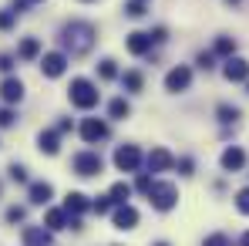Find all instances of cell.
<instances>
[{
	"instance_id": "14",
	"label": "cell",
	"mask_w": 249,
	"mask_h": 246,
	"mask_svg": "<svg viewBox=\"0 0 249 246\" xmlns=\"http://www.w3.org/2000/svg\"><path fill=\"white\" fill-rule=\"evenodd\" d=\"M0 98H3L7 105H17V101L24 98V81H20V78H3V84H0Z\"/></svg>"
},
{
	"instance_id": "13",
	"label": "cell",
	"mask_w": 249,
	"mask_h": 246,
	"mask_svg": "<svg viewBox=\"0 0 249 246\" xmlns=\"http://www.w3.org/2000/svg\"><path fill=\"white\" fill-rule=\"evenodd\" d=\"M20 243L24 246H51V229H44V226H24Z\"/></svg>"
},
{
	"instance_id": "33",
	"label": "cell",
	"mask_w": 249,
	"mask_h": 246,
	"mask_svg": "<svg viewBox=\"0 0 249 246\" xmlns=\"http://www.w3.org/2000/svg\"><path fill=\"white\" fill-rule=\"evenodd\" d=\"M24 219V206H10L7 209V223H20Z\"/></svg>"
},
{
	"instance_id": "40",
	"label": "cell",
	"mask_w": 249,
	"mask_h": 246,
	"mask_svg": "<svg viewBox=\"0 0 249 246\" xmlns=\"http://www.w3.org/2000/svg\"><path fill=\"white\" fill-rule=\"evenodd\" d=\"M57 132H61V135L71 132V118H61V122H57Z\"/></svg>"
},
{
	"instance_id": "15",
	"label": "cell",
	"mask_w": 249,
	"mask_h": 246,
	"mask_svg": "<svg viewBox=\"0 0 249 246\" xmlns=\"http://www.w3.org/2000/svg\"><path fill=\"white\" fill-rule=\"evenodd\" d=\"M37 149H41L44 155H57L61 152V132L57 128H47L37 135Z\"/></svg>"
},
{
	"instance_id": "8",
	"label": "cell",
	"mask_w": 249,
	"mask_h": 246,
	"mask_svg": "<svg viewBox=\"0 0 249 246\" xmlns=\"http://www.w3.org/2000/svg\"><path fill=\"white\" fill-rule=\"evenodd\" d=\"M222 75H226V81H246L249 78V61L246 57H226V64H222Z\"/></svg>"
},
{
	"instance_id": "11",
	"label": "cell",
	"mask_w": 249,
	"mask_h": 246,
	"mask_svg": "<svg viewBox=\"0 0 249 246\" xmlns=\"http://www.w3.org/2000/svg\"><path fill=\"white\" fill-rule=\"evenodd\" d=\"M111 223H115V229H135V226H138V209L122 203L115 212H111Z\"/></svg>"
},
{
	"instance_id": "23",
	"label": "cell",
	"mask_w": 249,
	"mask_h": 246,
	"mask_svg": "<svg viewBox=\"0 0 249 246\" xmlns=\"http://www.w3.org/2000/svg\"><path fill=\"white\" fill-rule=\"evenodd\" d=\"M98 78H101V81H111V78H118V68H115V61H111V57H105V61L98 64Z\"/></svg>"
},
{
	"instance_id": "20",
	"label": "cell",
	"mask_w": 249,
	"mask_h": 246,
	"mask_svg": "<svg viewBox=\"0 0 249 246\" xmlns=\"http://www.w3.org/2000/svg\"><path fill=\"white\" fill-rule=\"evenodd\" d=\"M108 196H111V203H115V206H122V203L131 199V186H128V182H115Z\"/></svg>"
},
{
	"instance_id": "19",
	"label": "cell",
	"mask_w": 249,
	"mask_h": 246,
	"mask_svg": "<svg viewBox=\"0 0 249 246\" xmlns=\"http://www.w3.org/2000/svg\"><path fill=\"white\" fill-rule=\"evenodd\" d=\"M17 54H20L24 61H34V57L41 54V41H37V38H24L20 47H17Z\"/></svg>"
},
{
	"instance_id": "5",
	"label": "cell",
	"mask_w": 249,
	"mask_h": 246,
	"mask_svg": "<svg viewBox=\"0 0 249 246\" xmlns=\"http://www.w3.org/2000/svg\"><path fill=\"white\" fill-rule=\"evenodd\" d=\"M189 84H192V68H185V64H175L165 75V91H172V95L185 91Z\"/></svg>"
},
{
	"instance_id": "41",
	"label": "cell",
	"mask_w": 249,
	"mask_h": 246,
	"mask_svg": "<svg viewBox=\"0 0 249 246\" xmlns=\"http://www.w3.org/2000/svg\"><path fill=\"white\" fill-rule=\"evenodd\" d=\"M239 243H243V246H249V233H243V240H239Z\"/></svg>"
},
{
	"instance_id": "36",
	"label": "cell",
	"mask_w": 249,
	"mask_h": 246,
	"mask_svg": "<svg viewBox=\"0 0 249 246\" xmlns=\"http://www.w3.org/2000/svg\"><path fill=\"white\" fill-rule=\"evenodd\" d=\"M31 3H44V0H14V14H20V10H27Z\"/></svg>"
},
{
	"instance_id": "30",
	"label": "cell",
	"mask_w": 249,
	"mask_h": 246,
	"mask_svg": "<svg viewBox=\"0 0 249 246\" xmlns=\"http://www.w3.org/2000/svg\"><path fill=\"white\" fill-rule=\"evenodd\" d=\"M7 172H10V179H14V182H27V169H24V165H10V169H7Z\"/></svg>"
},
{
	"instance_id": "9",
	"label": "cell",
	"mask_w": 249,
	"mask_h": 246,
	"mask_svg": "<svg viewBox=\"0 0 249 246\" xmlns=\"http://www.w3.org/2000/svg\"><path fill=\"white\" fill-rule=\"evenodd\" d=\"M81 138L88 142V145L108 138V122H101V118H84L81 122Z\"/></svg>"
},
{
	"instance_id": "17",
	"label": "cell",
	"mask_w": 249,
	"mask_h": 246,
	"mask_svg": "<svg viewBox=\"0 0 249 246\" xmlns=\"http://www.w3.org/2000/svg\"><path fill=\"white\" fill-rule=\"evenodd\" d=\"M51 196H54V186L51 182H31V203L34 206L51 203Z\"/></svg>"
},
{
	"instance_id": "22",
	"label": "cell",
	"mask_w": 249,
	"mask_h": 246,
	"mask_svg": "<svg viewBox=\"0 0 249 246\" xmlns=\"http://www.w3.org/2000/svg\"><path fill=\"white\" fill-rule=\"evenodd\" d=\"M122 84H124V91H142L145 78H142L138 71H124V75H122Z\"/></svg>"
},
{
	"instance_id": "34",
	"label": "cell",
	"mask_w": 249,
	"mask_h": 246,
	"mask_svg": "<svg viewBox=\"0 0 249 246\" xmlns=\"http://www.w3.org/2000/svg\"><path fill=\"white\" fill-rule=\"evenodd\" d=\"M202 246H229V240L222 236V233H212V236H206V243Z\"/></svg>"
},
{
	"instance_id": "28",
	"label": "cell",
	"mask_w": 249,
	"mask_h": 246,
	"mask_svg": "<svg viewBox=\"0 0 249 246\" xmlns=\"http://www.w3.org/2000/svg\"><path fill=\"white\" fill-rule=\"evenodd\" d=\"M236 209H239L243 216H249V189H239V192H236Z\"/></svg>"
},
{
	"instance_id": "38",
	"label": "cell",
	"mask_w": 249,
	"mask_h": 246,
	"mask_svg": "<svg viewBox=\"0 0 249 246\" xmlns=\"http://www.w3.org/2000/svg\"><path fill=\"white\" fill-rule=\"evenodd\" d=\"M14 68V57L10 54H0V71H10Z\"/></svg>"
},
{
	"instance_id": "1",
	"label": "cell",
	"mask_w": 249,
	"mask_h": 246,
	"mask_svg": "<svg viewBox=\"0 0 249 246\" xmlns=\"http://www.w3.org/2000/svg\"><path fill=\"white\" fill-rule=\"evenodd\" d=\"M94 38H98V31H94V24H88V20H71V24H64V31H61V44H64V51H68L71 57H84V54L94 47Z\"/></svg>"
},
{
	"instance_id": "39",
	"label": "cell",
	"mask_w": 249,
	"mask_h": 246,
	"mask_svg": "<svg viewBox=\"0 0 249 246\" xmlns=\"http://www.w3.org/2000/svg\"><path fill=\"white\" fill-rule=\"evenodd\" d=\"M135 186H138V189H142V192H145V189H148V186H152V179H148V175H138V182H135Z\"/></svg>"
},
{
	"instance_id": "37",
	"label": "cell",
	"mask_w": 249,
	"mask_h": 246,
	"mask_svg": "<svg viewBox=\"0 0 249 246\" xmlns=\"http://www.w3.org/2000/svg\"><path fill=\"white\" fill-rule=\"evenodd\" d=\"M165 38H168V31H165V27H155V31H152V41H155V44H162Z\"/></svg>"
},
{
	"instance_id": "35",
	"label": "cell",
	"mask_w": 249,
	"mask_h": 246,
	"mask_svg": "<svg viewBox=\"0 0 249 246\" xmlns=\"http://www.w3.org/2000/svg\"><path fill=\"white\" fill-rule=\"evenodd\" d=\"M212 61H215V57H212V54H206V51L199 54V68H202V71H209V68H215Z\"/></svg>"
},
{
	"instance_id": "27",
	"label": "cell",
	"mask_w": 249,
	"mask_h": 246,
	"mask_svg": "<svg viewBox=\"0 0 249 246\" xmlns=\"http://www.w3.org/2000/svg\"><path fill=\"white\" fill-rule=\"evenodd\" d=\"M111 196H98V199H94V203H91V209H94V212H98V216H105V212H111Z\"/></svg>"
},
{
	"instance_id": "16",
	"label": "cell",
	"mask_w": 249,
	"mask_h": 246,
	"mask_svg": "<svg viewBox=\"0 0 249 246\" xmlns=\"http://www.w3.org/2000/svg\"><path fill=\"white\" fill-rule=\"evenodd\" d=\"M219 162H222L226 172H239V169L246 165V152H243L239 145H229V149L222 152V159H219Z\"/></svg>"
},
{
	"instance_id": "32",
	"label": "cell",
	"mask_w": 249,
	"mask_h": 246,
	"mask_svg": "<svg viewBox=\"0 0 249 246\" xmlns=\"http://www.w3.org/2000/svg\"><path fill=\"white\" fill-rule=\"evenodd\" d=\"M178 172H182V175H192V172H196V162H192V159H189V155H185V159H178Z\"/></svg>"
},
{
	"instance_id": "4",
	"label": "cell",
	"mask_w": 249,
	"mask_h": 246,
	"mask_svg": "<svg viewBox=\"0 0 249 246\" xmlns=\"http://www.w3.org/2000/svg\"><path fill=\"white\" fill-rule=\"evenodd\" d=\"M71 165H74V172H78L81 179L101 175V169H105V162H101V155H98V152H78Z\"/></svg>"
},
{
	"instance_id": "25",
	"label": "cell",
	"mask_w": 249,
	"mask_h": 246,
	"mask_svg": "<svg viewBox=\"0 0 249 246\" xmlns=\"http://www.w3.org/2000/svg\"><path fill=\"white\" fill-rule=\"evenodd\" d=\"M215 54L232 57V54H236V41H232V38H219V41H215Z\"/></svg>"
},
{
	"instance_id": "26",
	"label": "cell",
	"mask_w": 249,
	"mask_h": 246,
	"mask_svg": "<svg viewBox=\"0 0 249 246\" xmlns=\"http://www.w3.org/2000/svg\"><path fill=\"white\" fill-rule=\"evenodd\" d=\"M124 14H128V17H135V20H138V17H145V14H148V10H145V0H128V3H124Z\"/></svg>"
},
{
	"instance_id": "42",
	"label": "cell",
	"mask_w": 249,
	"mask_h": 246,
	"mask_svg": "<svg viewBox=\"0 0 249 246\" xmlns=\"http://www.w3.org/2000/svg\"><path fill=\"white\" fill-rule=\"evenodd\" d=\"M155 246H168V243H155Z\"/></svg>"
},
{
	"instance_id": "3",
	"label": "cell",
	"mask_w": 249,
	"mask_h": 246,
	"mask_svg": "<svg viewBox=\"0 0 249 246\" xmlns=\"http://www.w3.org/2000/svg\"><path fill=\"white\" fill-rule=\"evenodd\" d=\"M68 95H71V105H74V108H84V112H88V108H94V105H98V98H101V91L88 81V78H74Z\"/></svg>"
},
{
	"instance_id": "12",
	"label": "cell",
	"mask_w": 249,
	"mask_h": 246,
	"mask_svg": "<svg viewBox=\"0 0 249 246\" xmlns=\"http://www.w3.org/2000/svg\"><path fill=\"white\" fill-rule=\"evenodd\" d=\"M172 165H175V155H172L168 149L159 145V149H152V152H148V172H168Z\"/></svg>"
},
{
	"instance_id": "29",
	"label": "cell",
	"mask_w": 249,
	"mask_h": 246,
	"mask_svg": "<svg viewBox=\"0 0 249 246\" xmlns=\"http://www.w3.org/2000/svg\"><path fill=\"white\" fill-rule=\"evenodd\" d=\"M14 20H17V14H14V10H0V31H10V27H14Z\"/></svg>"
},
{
	"instance_id": "31",
	"label": "cell",
	"mask_w": 249,
	"mask_h": 246,
	"mask_svg": "<svg viewBox=\"0 0 249 246\" xmlns=\"http://www.w3.org/2000/svg\"><path fill=\"white\" fill-rule=\"evenodd\" d=\"M14 122H17V115H14L10 108H0V128H10Z\"/></svg>"
},
{
	"instance_id": "7",
	"label": "cell",
	"mask_w": 249,
	"mask_h": 246,
	"mask_svg": "<svg viewBox=\"0 0 249 246\" xmlns=\"http://www.w3.org/2000/svg\"><path fill=\"white\" fill-rule=\"evenodd\" d=\"M41 71H44V78H61V75L68 71V54H61V51L44 54L41 57Z\"/></svg>"
},
{
	"instance_id": "18",
	"label": "cell",
	"mask_w": 249,
	"mask_h": 246,
	"mask_svg": "<svg viewBox=\"0 0 249 246\" xmlns=\"http://www.w3.org/2000/svg\"><path fill=\"white\" fill-rule=\"evenodd\" d=\"M64 209H68L71 216H81L84 209H91V203H88V196H84V192H68V199H64Z\"/></svg>"
},
{
	"instance_id": "6",
	"label": "cell",
	"mask_w": 249,
	"mask_h": 246,
	"mask_svg": "<svg viewBox=\"0 0 249 246\" xmlns=\"http://www.w3.org/2000/svg\"><path fill=\"white\" fill-rule=\"evenodd\" d=\"M115 165H118L122 172H135V169L142 165L138 145H118V149H115Z\"/></svg>"
},
{
	"instance_id": "10",
	"label": "cell",
	"mask_w": 249,
	"mask_h": 246,
	"mask_svg": "<svg viewBox=\"0 0 249 246\" xmlns=\"http://www.w3.org/2000/svg\"><path fill=\"white\" fill-rule=\"evenodd\" d=\"M152 34H145V31H131L128 38H124V47H128V54H135V57H142V54H148L152 51Z\"/></svg>"
},
{
	"instance_id": "21",
	"label": "cell",
	"mask_w": 249,
	"mask_h": 246,
	"mask_svg": "<svg viewBox=\"0 0 249 246\" xmlns=\"http://www.w3.org/2000/svg\"><path fill=\"white\" fill-rule=\"evenodd\" d=\"M108 115H111V118H128V115H131V105H128L124 98H115V101L108 105Z\"/></svg>"
},
{
	"instance_id": "2",
	"label": "cell",
	"mask_w": 249,
	"mask_h": 246,
	"mask_svg": "<svg viewBox=\"0 0 249 246\" xmlns=\"http://www.w3.org/2000/svg\"><path fill=\"white\" fill-rule=\"evenodd\" d=\"M145 196H148V203L155 206L159 212H168V209H175V203H178V189L172 182H162V179H152V186L145 189Z\"/></svg>"
},
{
	"instance_id": "24",
	"label": "cell",
	"mask_w": 249,
	"mask_h": 246,
	"mask_svg": "<svg viewBox=\"0 0 249 246\" xmlns=\"http://www.w3.org/2000/svg\"><path fill=\"white\" fill-rule=\"evenodd\" d=\"M215 115H219V122H222V125H229V122H236V118H239V108H236V105H219V112H215Z\"/></svg>"
}]
</instances>
